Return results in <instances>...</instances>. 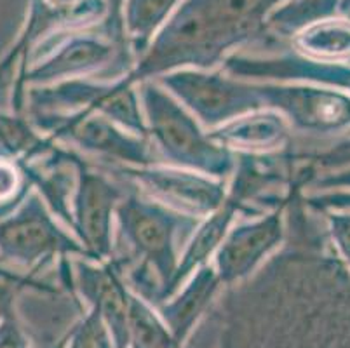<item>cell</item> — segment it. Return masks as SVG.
<instances>
[{"label": "cell", "mask_w": 350, "mask_h": 348, "mask_svg": "<svg viewBox=\"0 0 350 348\" xmlns=\"http://www.w3.org/2000/svg\"><path fill=\"white\" fill-rule=\"evenodd\" d=\"M70 348H110L103 315H101L98 306L96 310L89 315L88 321L82 324L81 330L75 333Z\"/></svg>", "instance_id": "obj_17"}, {"label": "cell", "mask_w": 350, "mask_h": 348, "mask_svg": "<svg viewBox=\"0 0 350 348\" xmlns=\"http://www.w3.org/2000/svg\"><path fill=\"white\" fill-rule=\"evenodd\" d=\"M235 193H237V197L234 196L227 204H221V206L216 209L215 215L211 216V219L199 230V234L196 235V239H193L192 244H190L189 251H187L185 260L181 261L180 267L176 268L173 280H171L170 284V289L165 291V295H170L173 289H176L178 284L185 279L197 265L202 263V261L208 258V254H211L213 249L221 242L225 232H227L228 223H230L232 219V215H234L235 207L239 206V200L243 199V188H239Z\"/></svg>", "instance_id": "obj_11"}, {"label": "cell", "mask_w": 350, "mask_h": 348, "mask_svg": "<svg viewBox=\"0 0 350 348\" xmlns=\"http://www.w3.org/2000/svg\"><path fill=\"white\" fill-rule=\"evenodd\" d=\"M127 325L142 348H173L164 325L136 298L127 299Z\"/></svg>", "instance_id": "obj_15"}, {"label": "cell", "mask_w": 350, "mask_h": 348, "mask_svg": "<svg viewBox=\"0 0 350 348\" xmlns=\"http://www.w3.org/2000/svg\"><path fill=\"white\" fill-rule=\"evenodd\" d=\"M14 284L20 282L0 277V321L9 315H14Z\"/></svg>", "instance_id": "obj_20"}, {"label": "cell", "mask_w": 350, "mask_h": 348, "mask_svg": "<svg viewBox=\"0 0 350 348\" xmlns=\"http://www.w3.org/2000/svg\"><path fill=\"white\" fill-rule=\"evenodd\" d=\"M21 171L18 164L9 159L0 157V209L16 206L23 193V181H21Z\"/></svg>", "instance_id": "obj_18"}, {"label": "cell", "mask_w": 350, "mask_h": 348, "mask_svg": "<svg viewBox=\"0 0 350 348\" xmlns=\"http://www.w3.org/2000/svg\"><path fill=\"white\" fill-rule=\"evenodd\" d=\"M152 196L174 204L196 215H204L224 204V188L206 178L178 171H135L133 172Z\"/></svg>", "instance_id": "obj_6"}, {"label": "cell", "mask_w": 350, "mask_h": 348, "mask_svg": "<svg viewBox=\"0 0 350 348\" xmlns=\"http://www.w3.org/2000/svg\"><path fill=\"white\" fill-rule=\"evenodd\" d=\"M282 133L284 131L279 117L262 115V117H250L230 124L213 138L237 146H247V148H272L281 142Z\"/></svg>", "instance_id": "obj_12"}, {"label": "cell", "mask_w": 350, "mask_h": 348, "mask_svg": "<svg viewBox=\"0 0 350 348\" xmlns=\"http://www.w3.org/2000/svg\"><path fill=\"white\" fill-rule=\"evenodd\" d=\"M9 276H11V273L4 272V270H0V277H9Z\"/></svg>", "instance_id": "obj_24"}, {"label": "cell", "mask_w": 350, "mask_h": 348, "mask_svg": "<svg viewBox=\"0 0 350 348\" xmlns=\"http://www.w3.org/2000/svg\"><path fill=\"white\" fill-rule=\"evenodd\" d=\"M40 145L42 143L37 138V134L23 119L0 115V157H18L20 153L37 152L40 150Z\"/></svg>", "instance_id": "obj_16"}, {"label": "cell", "mask_w": 350, "mask_h": 348, "mask_svg": "<svg viewBox=\"0 0 350 348\" xmlns=\"http://www.w3.org/2000/svg\"><path fill=\"white\" fill-rule=\"evenodd\" d=\"M281 239V215L273 213L251 225L239 226L221 244L218 254L219 277L234 280L246 276Z\"/></svg>", "instance_id": "obj_7"}, {"label": "cell", "mask_w": 350, "mask_h": 348, "mask_svg": "<svg viewBox=\"0 0 350 348\" xmlns=\"http://www.w3.org/2000/svg\"><path fill=\"white\" fill-rule=\"evenodd\" d=\"M56 251H81L62 230L37 197L21 204L11 216L0 218V256L30 265Z\"/></svg>", "instance_id": "obj_3"}, {"label": "cell", "mask_w": 350, "mask_h": 348, "mask_svg": "<svg viewBox=\"0 0 350 348\" xmlns=\"http://www.w3.org/2000/svg\"><path fill=\"white\" fill-rule=\"evenodd\" d=\"M336 237L347 256H350V222H342L336 226Z\"/></svg>", "instance_id": "obj_21"}, {"label": "cell", "mask_w": 350, "mask_h": 348, "mask_svg": "<svg viewBox=\"0 0 350 348\" xmlns=\"http://www.w3.org/2000/svg\"><path fill=\"white\" fill-rule=\"evenodd\" d=\"M216 282H218V279H216L211 268L209 270L208 268L200 270L197 279L192 282V286L185 291V295L181 296L170 310H165V319H167L171 330L174 331L178 338L183 336V333L189 330V325L192 324V321L199 314L200 308L211 298Z\"/></svg>", "instance_id": "obj_14"}, {"label": "cell", "mask_w": 350, "mask_h": 348, "mask_svg": "<svg viewBox=\"0 0 350 348\" xmlns=\"http://www.w3.org/2000/svg\"><path fill=\"white\" fill-rule=\"evenodd\" d=\"M112 56V47L93 38H77L70 42L65 49L54 54L51 62L42 66H35L25 79L33 82L54 81L58 77L73 75L100 66Z\"/></svg>", "instance_id": "obj_10"}, {"label": "cell", "mask_w": 350, "mask_h": 348, "mask_svg": "<svg viewBox=\"0 0 350 348\" xmlns=\"http://www.w3.org/2000/svg\"><path fill=\"white\" fill-rule=\"evenodd\" d=\"M181 100L206 124H218L234 115L256 108L262 101L260 91L232 82L218 75L180 73L165 79Z\"/></svg>", "instance_id": "obj_4"}, {"label": "cell", "mask_w": 350, "mask_h": 348, "mask_svg": "<svg viewBox=\"0 0 350 348\" xmlns=\"http://www.w3.org/2000/svg\"><path fill=\"white\" fill-rule=\"evenodd\" d=\"M120 193L94 172H81L77 193V222L88 245L98 256L110 251V222L112 209Z\"/></svg>", "instance_id": "obj_8"}, {"label": "cell", "mask_w": 350, "mask_h": 348, "mask_svg": "<svg viewBox=\"0 0 350 348\" xmlns=\"http://www.w3.org/2000/svg\"><path fill=\"white\" fill-rule=\"evenodd\" d=\"M119 218L126 237L136 245L139 253L152 261L165 289L176 272L174 258V219L165 211L148 202L124 200L119 206Z\"/></svg>", "instance_id": "obj_5"}, {"label": "cell", "mask_w": 350, "mask_h": 348, "mask_svg": "<svg viewBox=\"0 0 350 348\" xmlns=\"http://www.w3.org/2000/svg\"><path fill=\"white\" fill-rule=\"evenodd\" d=\"M47 4L53 5V8H66V5H73V4H77L79 0H46Z\"/></svg>", "instance_id": "obj_23"}, {"label": "cell", "mask_w": 350, "mask_h": 348, "mask_svg": "<svg viewBox=\"0 0 350 348\" xmlns=\"http://www.w3.org/2000/svg\"><path fill=\"white\" fill-rule=\"evenodd\" d=\"M58 133H66L73 142L81 143L82 146L96 152L108 153L113 157L124 159L131 162H148V152L145 143L124 136L119 131L113 129L103 117H93L89 111L79 115V119L66 120Z\"/></svg>", "instance_id": "obj_9"}, {"label": "cell", "mask_w": 350, "mask_h": 348, "mask_svg": "<svg viewBox=\"0 0 350 348\" xmlns=\"http://www.w3.org/2000/svg\"><path fill=\"white\" fill-rule=\"evenodd\" d=\"M124 0H108L110 4V16H112V21L110 23H116L117 27H120V8H122Z\"/></svg>", "instance_id": "obj_22"}, {"label": "cell", "mask_w": 350, "mask_h": 348, "mask_svg": "<svg viewBox=\"0 0 350 348\" xmlns=\"http://www.w3.org/2000/svg\"><path fill=\"white\" fill-rule=\"evenodd\" d=\"M0 348H28V340L14 315L0 321Z\"/></svg>", "instance_id": "obj_19"}, {"label": "cell", "mask_w": 350, "mask_h": 348, "mask_svg": "<svg viewBox=\"0 0 350 348\" xmlns=\"http://www.w3.org/2000/svg\"><path fill=\"white\" fill-rule=\"evenodd\" d=\"M180 0H126L124 21L136 47L150 42L152 35L170 16Z\"/></svg>", "instance_id": "obj_13"}, {"label": "cell", "mask_w": 350, "mask_h": 348, "mask_svg": "<svg viewBox=\"0 0 350 348\" xmlns=\"http://www.w3.org/2000/svg\"><path fill=\"white\" fill-rule=\"evenodd\" d=\"M279 0H187L126 84L180 65H211L219 54L262 27Z\"/></svg>", "instance_id": "obj_1"}, {"label": "cell", "mask_w": 350, "mask_h": 348, "mask_svg": "<svg viewBox=\"0 0 350 348\" xmlns=\"http://www.w3.org/2000/svg\"><path fill=\"white\" fill-rule=\"evenodd\" d=\"M143 98L150 117L152 134L167 157L208 172H221L227 169V153L213 146L193 119L170 96L154 85H145Z\"/></svg>", "instance_id": "obj_2"}]
</instances>
